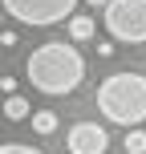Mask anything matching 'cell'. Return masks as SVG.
Here are the masks:
<instances>
[{"label": "cell", "instance_id": "cell-3", "mask_svg": "<svg viewBox=\"0 0 146 154\" xmlns=\"http://www.w3.org/2000/svg\"><path fill=\"white\" fill-rule=\"evenodd\" d=\"M101 12H106L101 24L114 41H126V45L146 41V0H110Z\"/></svg>", "mask_w": 146, "mask_h": 154}, {"label": "cell", "instance_id": "cell-11", "mask_svg": "<svg viewBox=\"0 0 146 154\" xmlns=\"http://www.w3.org/2000/svg\"><path fill=\"white\" fill-rule=\"evenodd\" d=\"M85 4H93V8H106V4H110V0H85Z\"/></svg>", "mask_w": 146, "mask_h": 154}, {"label": "cell", "instance_id": "cell-5", "mask_svg": "<svg viewBox=\"0 0 146 154\" xmlns=\"http://www.w3.org/2000/svg\"><path fill=\"white\" fill-rule=\"evenodd\" d=\"M65 146H69V154H106L110 150V134L98 122H77L69 130V138H65Z\"/></svg>", "mask_w": 146, "mask_h": 154}, {"label": "cell", "instance_id": "cell-6", "mask_svg": "<svg viewBox=\"0 0 146 154\" xmlns=\"http://www.w3.org/2000/svg\"><path fill=\"white\" fill-rule=\"evenodd\" d=\"M69 41H89L93 32H98V24H93V16H69Z\"/></svg>", "mask_w": 146, "mask_h": 154}, {"label": "cell", "instance_id": "cell-1", "mask_svg": "<svg viewBox=\"0 0 146 154\" xmlns=\"http://www.w3.org/2000/svg\"><path fill=\"white\" fill-rule=\"evenodd\" d=\"M24 73H29L33 89L49 93V97H65L85 81V57L77 53V41L73 45L69 41H45L29 53Z\"/></svg>", "mask_w": 146, "mask_h": 154}, {"label": "cell", "instance_id": "cell-10", "mask_svg": "<svg viewBox=\"0 0 146 154\" xmlns=\"http://www.w3.org/2000/svg\"><path fill=\"white\" fill-rule=\"evenodd\" d=\"M0 154H45V150H33V146H24V142H4Z\"/></svg>", "mask_w": 146, "mask_h": 154}, {"label": "cell", "instance_id": "cell-8", "mask_svg": "<svg viewBox=\"0 0 146 154\" xmlns=\"http://www.w3.org/2000/svg\"><path fill=\"white\" fill-rule=\"evenodd\" d=\"M33 130L45 134V138L57 134V114H53V109H37V114H33Z\"/></svg>", "mask_w": 146, "mask_h": 154}, {"label": "cell", "instance_id": "cell-9", "mask_svg": "<svg viewBox=\"0 0 146 154\" xmlns=\"http://www.w3.org/2000/svg\"><path fill=\"white\" fill-rule=\"evenodd\" d=\"M126 150L130 154H146V134L138 126H130V134H126Z\"/></svg>", "mask_w": 146, "mask_h": 154}, {"label": "cell", "instance_id": "cell-12", "mask_svg": "<svg viewBox=\"0 0 146 154\" xmlns=\"http://www.w3.org/2000/svg\"><path fill=\"white\" fill-rule=\"evenodd\" d=\"M0 20H4V8H0Z\"/></svg>", "mask_w": 146, "mask_h": 154}, {"label": "cell", "instance_id": "cell-2", "mask_svg": "<svg viewBox=\"0 0 146 154\" xmlns=\"http://www.w3.org/2000/svg\"><path fill=\"white\" fill-rule=\"evenodd\" d=\"M98 114L114 126H142L146 122V77L142 73H110L98 85Z\"/></svg>", "mask_w": 146, "mask_h": 154}, {"label": "cell", "instance_id": "cell-7", "mask_svg": "<svg viewBox=\"0 0 146 154\" xmlns=\"http://www.w3.org/2000/svg\"><path fill=\"white\" fill-rule=\"evenodd\" d=\"M4 118H8V122H24V118H29V101L16 97V93H8V101H4Z\"/></svg>", "mask_w": 146, "mask_h": 154}, {"label": "cell", "instance_id": "cell-4", "mask_svg": "<svg viewBox=\"0 0 146 154\" xmlns=\"http://www.w3.org/2000/svg\"><path fill=\"white\" fill-rule=\"evenodd\" d=\"M0 8H4L12 20L20 24H37V29H45V24H61L73 16L77 0H0Z\"/></svg>", "mask_w": 146, "mask_h": 154}]
</instances>
